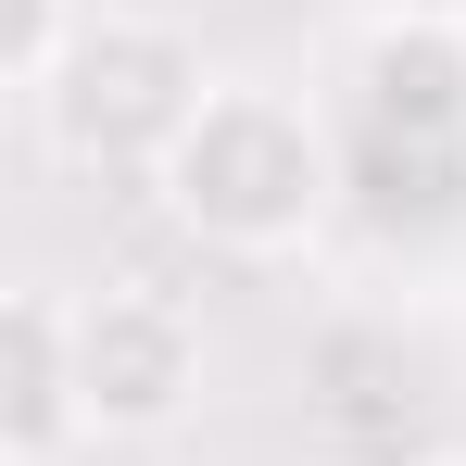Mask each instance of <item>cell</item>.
Returning a JSON list of instances; mask_svg holds the SVG:
<instances>
[{"instance_id": "cell-4", "label": "cell", "mask_w": 466, "mask_h": 466, "mask_svg": "<svg viewBox=\"0 0 466 466\" xmlns=\"http://www.w3.org/2000/svg\"><path fill=\"white\" fill-rule=\"evenodd\" d=\"M353 101H366V139H390V152H454L466 139V13H441V0L366 13Z\"/></svg>"}, {"instance_id": "cell-6", "label": "cell", "mask_w": 466, "mask_h": 466, "mask_svg": "<svg viewBox=\"0 0 466 466\" xmlns=\"http://www.w3.org/2000/svg\"><path fill=\"white\" fill-rule=\"evenodd\" d=\"M76 38H88V0H0V76H13L25 114H38L51 76L76 64Z\"/></svg>"}, {"instance_id": "cell-7", "label": "cell", "mask_w": 466, "mask_h": 466, "mask_svg": "<svg viewBox=\"0 0 466 466\" xmlns=\"http://www.w3.org/2000/svg\"><path fill=\"white\" fill-rule=\"evenodd\" d=\"M0 466H13V454H0Z\"/></svg>"}, {"instance_id": "cell-5", "label": "cell", "mask_w": 466, "mask_h": 466, "mask_svg": "<svg viewBox=\"0 0 466 466\" xmlns=\"http://www.w3.org/2000/svg\"><path fill=\"white\" fill-rule=\"evenodd\" d=\"M64 441H88V366H76V303L51 278H25L0 315V454L13 466H64Z\"/></svg>"}, {"instance_id": "cell-1", "label": "cell", "mask_w": 466, "mask_h": 466, "mask_svg": "<svg viewBox=\"0 0 466 466\" xmlns=\"http://www.w3.org/2000/svg\"><path fill=\"white\" fill-rule=\"evenodd\" d=\"M164 215L202 239V252H239V265H278V252H303L328 228V202H340V152H328V127H315L290 88H228L189 114V139L152 164Z\"/></svg>"}, {"instance_id": "cell-3", "label": "cell", "mask_w": 466, "mask_h": 466, "mask_svg": "<svg viewBox=\"0 0 466 466\" xmlns=\"http://www.w3.org/2000/svg\"><path fill=\"white\" fill-rule=\"evenodd\" d=\"M76 366H88V441H152L202 390V328L164 290H101L76 303Z\"/></svg>"}, {"instance_id": "cell-2", "label": "cell", "mask_w": 466, "mask_h": 466, "mask_svg": "<svg viewBox=\"0 0 466 466\" xmlns=\"http://www.w3.org/2000/svg\"><path fill=\"white\" fill-rule=\"evenodd\" d=\"M215 101V64H202V38L189 25H164V13H88L76 64L51 76V139L64 164H139L152 177L177 139H189V114Z\"/></svg>"}]
</instances>
